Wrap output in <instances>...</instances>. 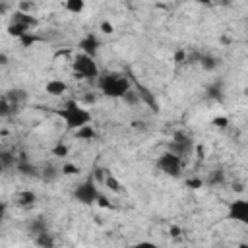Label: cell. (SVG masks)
<instances>
[{
  "label": "cell",
  "mask_w": 248,
  "mask_h": 248,
  "mask_svg": "<svg viewBox=\"0 0 248 248\" xmlns=\"http://www.w3.org/2000/svg\"><path fill=\"white\" fill-rule=\"evenodd\" d=\"M54 114L64 122L68 132H76L87 124H93V112L87 107L79 105L76 99H66L62 107L54 108Z\"/></svg>",
  "instance_id": "1"
},
{
  "label": "cell",
  "mask_w": 248,
  "mask_h": 248,
  "mask_svg": "<svg viewBox=\"0 0 248 248\" xmlns=\"http://www.w3.org/2000/svg\"><path fill=\"white\" fill-rule=\"evenodd\" d=\"M97 87L108 99H122L132 89V81L124 74H101L97 78Z\"/></svg>",
  "instance_id": "2"
},
{
  "label": "cell",
  "mask_w": 248,
  "mask_h": 248,
  "mask_svg": "<svg viewBox=\"0 0 248 248\" xmlns=\"http://www.w3.org/2000/svg\"><path fill=\"white\" fill-rule=\"evenodd\" d=\"M72 70L79 79H95L101 76V68L97 64V58H91L87 54H74L72 58Z\"/></svg>",
  "instance_id": "3"
},
{
  "label": "cell",
  "mask_w": 248,
  "mask_h": 248,
  "mask_svg": "<svg viewBox=\"0 0 248 248\" xmlns=\"http://www.w3.org/2000/svg\"><path fill=\"white\" fill-rule=\"evenodd\" d=\"M155 167L159 172H163L165 176H170V178H178L182 176V167H184V159L170 153V151H165L161 153L157 159H155Z\"/></svg>",
  "instance_id": "4"
},
{
  "label": "cell",
  "mask_w": 248,
  "mask_h": 248,
  "mask_svg": "<svg viewBox=\"0 0 248 248\" xmlns=\"http://www.w3.org/2000/svg\"><path fill=\"white\" fill-rule=\"evenodd\" d=\"M99 196H101L99 186H97V182L91 176L85 178V180H81L74 188V200L78 203H81V205H93V203H97Z\"/></svg>",
  "instance_id": "5"
},
{
  "label": "cell",
  "mask_w": 248,
  "mask_h": 248,
  "mask_svg": "<svg viewBox=\"0 0 248 248\" xmlns=\"http://www.w3.org/2000/svg\"><path fill=\"white\" fill-rule=\"evenodd\" d=\"M167 151H170V153H174V155H178V157L184 159L186 155H192V151H194V140L188 134H184V132H174L170 143L167 145Z\"/></svg>",
  "instance_id": "6"
},
{
  "label": "cell",
  "mask_w": 248,
  "mask_h": 248,
  "mask_svg": "<svg viewBox=\"0 0 248 248\" xmlns=\"http://www.w3.org/2000/svg\"><path fill=\"white\" fill-rule=\"evenodd\" d=\"M227 217L240 223V225H246L248 223V200L246 198H236V200L229 202Z\"/></svg>",
  "instance_id": "7"
},
{
  "label": "cell",
  "mask_w": 248,
  "mask_h": 248,
  "mask_svg": "<svg viewBox=\"0 0 248 248\" xmlns=\"http://www.w3.org/2000/svg\"><path fill=\"white\" fill-rule=\"evenodd\" d=\"M78 48H79L81 54H87V56H91V58H97V54H99V50H101V41H99V37H97L95 33H85V35L79 39Z\"/></svg>",
  "instance_id": "8"
},
{
  "label": "cell",
  "mask_w": 248,
  "mask_h": 248,
  "mask_svg": "<svg viewBox=\"0 0 248 248\" xmlns=\"http://www.w3.org/2000/svg\"><path fill=\"white\" fill-rule=\"evenodd\" d=\"M12 23H19V25L27 27L29 31H35L37 25H39V19H37L35 16H31L29 12H19V10H16L14 16H12Z\"/></svg>",
  "instance_id": "9"
},
{
  "label": "cell",
  "mask_w": 248,
  "mask_h": 248,
  "mask_svg": "<svg viewBox=\"0 0 248 248\" xmlns=\"http://www.w3.org/2000/svg\"><path fill=\"white\" fill-rule=\"evenodd\" d=\"M66 91H68V83H66L64 79L52 78V79H48V81L45 83V93H48L50 97H62Z\"/></svg>",
  "instance_id": "10"
},
{
  "label": "cell",
  "mask_w": 248,
  "mask_h": 248,
  "mask_svg": "<svg viewBox=\"0 0 248 248\" xmlns=\"http://www.w3.org/2000/svg\"><path fill=\"white\" fill-rule=\"evenodd\" d=\"M4 97H6V101L12 105L14 110H17V108L27 101V93H25L23 89H10Z\"/></svg>",
  "instance_id": "11"
},
{
  "label": "cell",
  "mask_w": 248,
  "mask_h": 248,
  "mask_svg": "<svg viewBox=\"0 0 248 248\" xmlns=\"http://www.w3.org/2000/svg\"><path fill=\"white\" fill-rule=\"evenodd\" d=\"M16 170H17L19 174H23V176H31V178H35V176H39V174H41V172H39V169H37L33 163H29L25 157H17Z\"/></svg>",
  "instance_id": "12"
},
{
  "label": "cell",
  "mask_w": 248,
  "mask_h": 248,
  "mask_svg": "<svg viewBox=\"0 0 248 248\" xmlns=\"http://www.w3.org/2000/svg\"><path fill=\"white\" fill-rule=\"evenodd\" d=\"M72 134H74V138L79 140V141H93V140L99 138L97 128H95L93 124H87V126H83V128H79V130H76V132H72Z\"/></svg>",
  "instance_id": "13"
},
{
  "label": "cell",
  "mask_w": 248,
  "mask_h": 248,
  "mask_svg": "<svg viewBox=\"0 0 248 248\" xmlns=\"http://www.w3.org/2000/svg\"><path fill=\"white\" fill-rule=\"evenodd\" d=\"M16 203H17L19 207H23V209H29V207H33V205L37 203V194H35L33 190H23V192L17 194Z\"/></svg>",
  "instance_id": "14"
},
{
  "label": "cell",
  "mask_w": 248,
  "mask_h": 248,
  "mask_svg": "<svg viewBox=\"0 0 248 248\" xmlns=\"http://www.w3.org/2000/svg\"><path fill=\"white\" fill-rule=\"evenodd\" d=\"M33 242H35L39 248H54V246H56V238H54L52 232H48V231H45V232H41V234H35V236H33Z\"/></svg>",
  "instance_id": "15"
},
{
  "label": "cell",
  "mask_w": 248,
  "mask_h": 248,
  "mask_svg": "<svg viewBox=\"0 0 248 248\" xmlns=\"http://www.w3.org/2000/svg\"><path fill=\"white\" fill-rule=\"evenodd\" d=\"M103 184H105L110 192H114V194H120V192H122V184H120V180H118L112 172H108V170H107V174H105Z\"/></svg>",
  "instance_id": "16"
},
{
  "label": "cell",
  "mask_w": 248,
  "mask_h": 248,
  "mask_svg": "<svg viewBox=\"0 0 248 248\" xmlns=\"http://www.w3.org/2000/svg\"><path fill=\"white\" fill-rule=\"evenodd\" d=\"M0 165L4 167V170L16 169V165H17V155H14V153H10V151H0Z\"/></svg>",
  "instance_id": "17"
},
{
  "label": "cell",
  "mask_w": 248,
  "mask_h": 248,
  "mask_svg": "<svg viewBox=\"0 0 248 248\" xmlns=\"http://www.w3.org/2000/svg\"><path fill=\"white\" fill-rule=\"evenodd\" d=\"M17 41H19V45H21L23 48H29V46L41 43L43 39H41V35H37V31H29V33H25L21 39H17Z\"/></svg>",
  "instance_id": "18"
},
{
  "label": "cell",
  "mask_w": 248,
  "mask_h": 248,
  "mask_svg": "<svg viewBox=\"0 0 248 248\" xmlns=\"http://www.w3.org/2000/svg\"><path fill=\"white\" fill-rule=\"evenodd\" d=\"M39 176H43L46 182H52V180H56L58 176H62V174H60V167H56V165H46V167L41 170Z\"/></svg>",
  "instance_id": "19"
},
{
  "label": "cell",
  "mask_w": 248,
  "mask_h": 248,
  "mask_svg": "<svg viewBox=\"0 0 248 248\" xmlns=\"http://www.w3.org/2000/svg\"><path fill=\"white\" fill-rule=\"evenodd\" d=\"M27 229H29V234H33V236H35V234H41V232H45V231H48L45 219H41V217L31 219L29 225H27Z\"/></svg>",
  "instance_id": "20"
},
{
  "label": "cell",
  "mask_w": 248,
  "mask_h": 248,
  "mask_svg": "<svg viewBox=\"0 0 248 248\" xmlns=\"http://www.w3.org/2000/svg\"><path fill=\"white\" fill-rule=\"evenodd\" d=\"M64 10L74 14V16H78V14H81L85 10V2L83 0H68V2H64Z\"/></svg>",
  "instance_id": "21"
},
{
  "label": "cell",
  "mask_w": 248,
  "mask_h": 248,
  "mask_svg": "<svg viewBox=\"0 0 248 248\" xmlns=\"http://www.w3.org/2000/svg\"><path fill=\"white\" fill-rule=\"evenodd\" d=\"M6 33L10 35V37H16V39H21L25 33H29V29L27 27H23V25H19V23H8V27H6Z\"/></svg>",
  "instance_id": "22"
},
{
  "label": "cell",
  "mask_w": 248,
  "mask_h": 248,
  "mask_svg": "<svg viewBox=\"0 0 248 248\" xmlns=\"http://www.w3.org/2000/svg\"><path fill=\"white\" fill-rule=\"evenodd\" d=\"M200 64H202L203 70L211 72V70H215V68L219 66V60H217L215 56H211V54H202V56H200Z\"/></svg>",
  "instance_id": "23"
},
{
  "label": "cell",
  "mask_w": 248,
  "mask_h": 248,
  "mask_svg": "<svg viewBox=\"0 0 248 248\" xmlns=\"http://www.w3.org/2000/svg\"><path fill=\"white\" fill-rule=\"evenodd\" d=\"M79 165H76V163H62L60 165V174L62 176H76V174H79Z\"/></svg>",
  "instance_id": "24"
},
{
  "label": "cell",
  "mask_w": 248,
  "mask_h": 248,
  "mask_svg": "<svg viewBox=\"0 0 248 248\" xmlns=\"http://www.w3.org/2000/svg\"><path fill=\"white\" fill-rule=\"evenodd\" d=\"M122 101L126 103V105H130V107H134V105H138V103H141V95H140V91H136V89H130L124 97H122Z\"/></svg>",
  "instance_id": "25"
},
{
  "label": "cell",
  "mask_w": 248,
  "mask_h": 248,
  "mask_svg": "<svg viewBox=\"0 0 248 248\" xmlns=\"http://www.w3.org/2000/svg\"><path fill=\"white\" fill-rule=\"evenodd\" d=\"M56 159H64V157H68V153H70V147L66 145V143H62V141H58L54 147H52V151H50Z\"/></svg>",
  "instance_id": "26"
},
{
  "label": "cell",
  "mask_w": 248,
  "mask_h": 248,
  "mask_svg": "<svg viewBox=\"0 0 248 248\" xmlns=\"http://www.w3.org/2000/svg\"><path fill=\"white\" fill-rule=\"evenodd\" d=\"M16 110L12 108V105L6 101V97H0V118H8L12 116Z\"/></svg>",
  "instance_id": "27"
},
{
  "label": "cell",
  "mask_w": 248,
  "mask_h": 248,
  "mask_svg": "<svg viewBox=\"0 0 248 248\" xmlns=\"http://www.w3.org/2000/svg\"><path fill=\"white\" fill-rule=\"evenodd\" d=\"M188 60V52H186V48H178L176 52H174V56H172V62L178 66V64H184Z\"/></svg>",
  "instance_id": "28"
},
{
  "label": "cell",
  "mask_w": 248,
  "mask_h": 248,
  "mask_svg": "<svg viewBox=\"0 0 248 248\" xmlns=\"http://www.w3.org/2000/svg\"><path fill=\"white\" fill-rule=\"evenodd\" d=\"M209 184L215 186V184H225V172L223 170H213L211 172V178H209Z\"/></svg>",
  "instance_id": "29"
},
{
  "label": "cell",
  "mask_w": 248,
  "mask_h": 248,
  "mask_svg": "<svg viewBox=\"0 0 248 248\" xmlns=\"http://www.w3.org/2000/svg\"><path fill=\"white\" fill-rule=\"evenodd\" d=\"M186 186H188L190 190H198V188H202V186H203V178H202V176L186 178Z\"/></svg>",
  "instance_id": "30"
},
{
  "label": "cell",
  "mask_w": 248,
  "mask_h": 248,
  "mask_svg": "<svg viewBox=\"0 0 248 248\" xmlns=\"http://www.w3.org/2000/svg\"><path fill=\"white\" fill-rule=\"evenodd\" d=\"M99 29H101V33H105V35H112V33H114V25H112L108 19H103L101 25H99Z\"/></svg>",
  "instance_id": "31"
},
{
  "label": "cell",
  "mask_w": 248,
  "mask_h": 248,
  "mask_svg": "<svg viewBox=\"0 0 248 248\" xmlns=\"http://www.w3.org/2000/svg\"><path fill=\"white\" fill-rule=\"evenodd\" d=\"M130 248H159L153 240H140V242H134Z\"/></svg>",
  "instance_id": "32"
},
{
  "label": "cell",
  "mask_w": 248,
  "mask_h": 248,
  "mask_svg": "<svg viewBox=\"0 0 248 248\" xmlns=\"http://www.w3.org/2000/svg\"><path fill=\"white\" fill-rule=\"evenodd\" d=\"M213 126L215 128H227L229 126V118L227 116H215L213 118Z\"/></svg>",
  "instance_id": "33"
},
{
  "label": "cell",
  "mask_w": 248,
  "mask_h": 248,
  "mask_svg": "<svg viewBox=\"0 0 248 248\" xmlns=\"http://www.w3.org/2000/svg\"><path fill=\"white\" fill-rule=\"evenodd\" d=\"M192 153H196L198 159H203V157H205V145H202V143H194V151H192Z\"/></svg>",
  "instance_id": "34"
},
{
  "label": "cell",
  "mask_w": 248,
  "mask_h": 248,
  "mask_svg": "<svg viewBox=\"0 0 248 248\" xmlns=\"http://www.w3.org/2000/svg\"><path fill=\"white\" fill-rule=\"evenodd\" d=\"M6 217H8V203L0 200V225L6 221Z\"/></svg>",
  "instance_id": "35"
},
{
  "label": "cell",
  "mask_w": 248,
  "mask_h": 248,
  "mask_svg": "<svg viewBox=\"0 0 248 248\" xmlns=\"http://www.w3.org/2000/svg\"><path fill=\"white\" fill-rule=\"evenodd\" d=\"M169 234H170L172 238H178V236L182 234V229H180L178 225H170V229H169Z\"/></svg>",
  "instance_id": "36"
},
{
  "label": "cell",
  "mask_w": 248,
  "mask_h": 248,
  "mask_svg": "<svg viewBox=\"0 0 248 248\" xmlns=\"http://www.w3.org/2000/svg\"><path fill=\"white\" fill-rule=\"evenodd\" d=\"M0 64H8V58H6V54H0Z\"/></svg>",
  "instance_id": "37"
},
{
  "label": "cell",
  "mask_w": 248,
  "mask_h": 248,
  "mask_svg": "<svg viewBox=\"0 0 248 248\" xmlns=\"http://www.w3.org/2000/svg\"><path fill=\"white\" fill-rule=\"evenodd\" d=\"M6 8H8V4H0V12H6Z\"/></svg>",
  "instance_id": "38"
},
{
  "label": "cell",
  "mask_w": 248,
  "mask_h": 248,
  "mask_svg": "<svg viewBox=\"0 0 248 248\" xmlns=\"http://www.w3.org/2000/svg\"><path fill=\"white\" fill-rule=\"evenodd\" d=\"M2 172H4V167H2V165H0V174H2Z\"/></svg>",
  "instance_id": "39"
}]
</instances>
